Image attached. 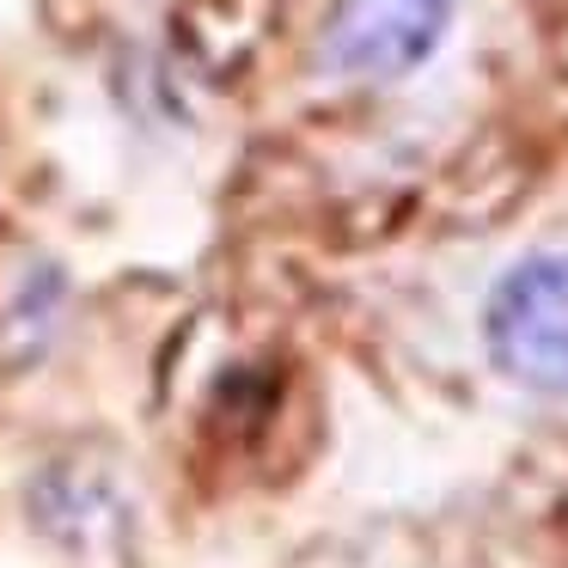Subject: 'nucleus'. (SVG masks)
I'll return each mask as SVG.
<instances>
[{
  "instance_id": "nucleus-2",
  "label": "nucleus",
  "mask_w": 568,
  "mask_h": 568,
  "mask_svg": "<svg viewBox=\"0 0 568 568\" xmlns=\"http://www.w3.org/2000/svg\"><path fill=\"white\" fill-rule=\"evenodd\" d=\"M453 26V0H331L324 62L348 80L392 87L440 50Z\"/></svg>"
},
{
  "instance_id": "nucleus-1",
  "label": "nucleus",
  "mask_w": 568,
  "mask_h": 568,
  "mask_svg": "<svg viewBox=\"0 0 568 568\" xmlns=\"http://www.w3.org/2000/svg\"><path fill=\"white\" fill-rule=\"evenodd\" d=\"M489 355L507 379L531 392H568V251L526 257L495 282L483 312Z\"/></svg>"
}]
</instances>
